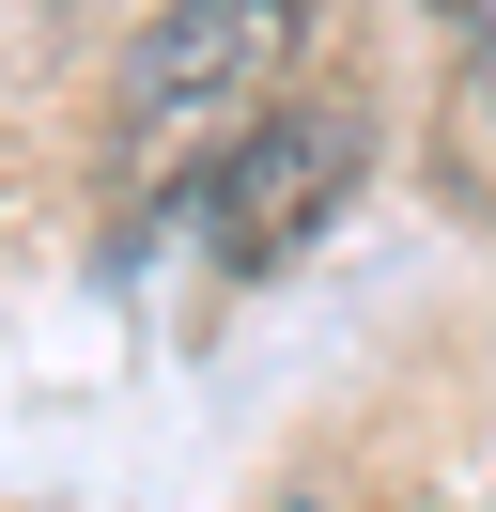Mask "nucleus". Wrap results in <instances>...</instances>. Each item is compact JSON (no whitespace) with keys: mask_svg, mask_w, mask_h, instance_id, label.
I'll list each match as a JSON object with an SVG mask.
<instances>
[{"mask_svg":"<svg viewBox=\"0 0 496 512\" xmlns=\"http://www.w3.org/2000/svg\"><path fill=\"white\" fill-rule=\"evenodd\" d=\"M310 47H326V0H155L109 78L124 171H202L217 140H248L310 78Z\"/></svg>","mask_w":496,"mask_h":512,"instance_id":"f257e3e1","label":"nucleus"},{"mask_svg":"<svg viewBox=\"0 0 496 512\" xmlns=\"http://www.w3.org/2000/svg\"><path fill=\"white\" fill-rule=\"evenodd\" d=\"M357 171H372V125L357 109H295L279 94L248 140H217L202 171H186V233H202V264H233V280H264V264H295L310 233L357 202Z\"/></svg>","mask_w":496,"mask_h":512,"instance_id":"f03ea898","label":"nucleus"},{"mask_svg":"<svg viewBox=\"0 0 496 512\" xmlns=\"http://www.w3.org/2000/svg\"><path fill=\"white\" fill-rule=\"evenodd\" d=\"M434 16H450V32H465V63H481V47H496V0H434Z\"/></svg>","mask_w":496,"mask_h":512,"instance_id":"7ed1b4c3","label":"nucleus"},{"mask_svg":"<svg viewBox=\"0 0 496 512\" xmlns=\"http://www.w3.org/2000/svg\"><path fill=\"white\" fill-rule=\"evenodd\" d=\"M481 140H496V47H481Z\"/></svg>","mask_w":496,"mask_h":512,"instance_id":"20e7f679","label":"nucleus"}]
</instances>
